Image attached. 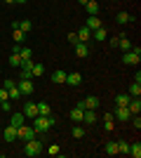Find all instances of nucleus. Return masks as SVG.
Instances as JSON below:
<instances>
[{
    "label": "nucleus",
    "instance_id": "obj_30",
    "mask_svg": "<svg viewBox=\"0 0 141 158\" xmlns=\"http://www.w3.org/2000/svg\"><path fill=\"white\" fill-rule=\"evenodd\" d=\"M19 54H21V59H31V57H33V50H31V47H19Z\"/></svg>",
    "mask_w": 141,
    "mask_h": 158
},
{
    "label": "nucleus",
    "instance_id": "obj_21",
    "mask_svg": "<svg viewBox=\"0 0 141 158\" xmlns=\"http://www.w3.org/2000/svg\"><path fill=\"white\" fill-rule=\"evenodd\" d=\"M104 151H106L108 156H115V153H118V142H106Z\"/></svg>",
    "mask_w": 141,
    "mask_h": 158
},
{
    "label": "nucleus",
    "instance_id": "obj_13",
    "mask_svg": "<svg viewBox=\"0 0 141 158\" xmlns=\"http://www.w3.org/2000/svg\"><path fill=\"white\" fill-rule=\"evenodd\" d=\"M99 120V116H96V111H92V109H87L85 111V116H82V123H87V125H94Z\"/></svg>",
    "mask_w": 141,
    "mask_h": 158
},
{
    "label": "nucleus",
    "instance_id": "obj_42",
    "mask_svg": "<svg viewBox=\"0 0 141 158\" xmlns=\"http://www.w3.org/2000/svg\"><path fill=\"white\" fill-rule=\"evenodd\" d=\"M78 2H80V5H82V7H85V5H87V0H78Z\"/></svg>",
    "mask_w": 141,
    "mask_h": 158
},
{
    "label": "nucleus",
    "instance_id": "obj_12",
    "mask_svg": "<svg viewBox=\"0 0 141 158\" xmlns=\"http://www.w3.org/2000/svg\"><path fill=\"white\" fill-rule=\"evenodd\" d=\"M82 106H85V111H87V109L96 111V109H99V97H87V99H82Z\"/></svg>",
    "mask_w": 141,
    "mask_h": 158
},
{
    "label": "nucleus",
    "instance_id": "obj_17",
    "mask_svg": "<svg viewBox=\"0 0 141 158\" xmlns=\"http://www.w3.org/2000/svg\"><path fill=\"white\" fill-rule=\"evenodd\" d=\"M52 113V106L47 102H38V116H49Z\"/></svg>",
    "mask_w": 141,
    "mask_h": 158
},
{
    "label": "nucleus",
    "instance_id": "obj_44",
    "mask_svg": "<svg viewBox=\"0 0 141 158\" xmlns=\"http://www.w3.org/2000/svg\"><path fill=\"white\" fill-rule=\"evenodd\" d=\"M17 2H21V5H24V2H28V0H17Z\"/></svg>",
    "mask_w": 141,
    "mask_h": 158
},
{
    "label": "nucleus",
    "instance_id": "obj_27",
    "mask_svg": "<svg viewBox=\"0 0 141 158\" xmlns=\"http://www.w3.org/2000/svg\"><path fill=\"white\" fill-rule=\"evenodd\" d=\"M10 66H14V69H17V66H21V54H17V52L10 54Z\"/></svg>",
    "mask_w": 141,
    "mask_h": 158
},
{
    "label": "nucleus",
    "instance_id": "obj_18",
    "mask_svg": "<svg viewBox=\"0 0 141 158\" xmlns=\"http://www.w3.org/2000/svg\"><path fill=\"white\" fill-rule=\"evenodd\" d=\"M75 33H78V38H80V43H87V40L92 38V31H89L87 26H82L80 31H75Z\"/></svg>",
    "mask_w": 141,
    "mask_h": 158
},
{
    "label": "nucleus",
    "instance_id": "obj_26",
    "mask_svg": "<svg viewBox=\"0 0 141 158\" xmlns=\"http://www.w3.org/2000/svg\"><path fill=\"white\" fill-rule=\"evenodd\" d=\"M17 28H19L21 33H28V31H31V28H33V24H31V21H28V19H24V21H19V26H17Z\"/></svg>",
    "mask_w": 141,
    "mask_h": 158
},
{
    "label": "nucleus",
    "instance_id": "obj_15",
    "mask_svg": "<svg viewBox=\"0 0 141 158\" xmlns=\"http://www.w3.org/2000/svg\"><path fill=\"white\" fill-rule=\"evenodd\" d=\"M75 54H78V57H89L87 43H75Z\"/></svg>",
    "mask_w": 141,
    "mask_h": 158
},
{
    "label": "nucleus",
    "instance_id": "obj_6",
    "mask_svg": "<svg viewBox=\"0 0 141 158\" xmlns=\"http://www.w3.org/2000/svg\"><path fill=\"white\" fill-rule=\"evenodd\" d=\"M113 118H118L120 123H125V120H129V118H132V113H129V109H127V106H118V109L113 111Z\"/></svg>",
    "mask_w": 141,
    "mask_h": 158
},
{
    "label": "nucleus",
    "instance_id": "obj_40",
    "mask_svg": "<svg viewBox=\"0 0 141 158\" xmlns=\"http://www.w3.org/2000/svg\"><path fill=\"white\" fill-rule=\"evenodd\" d=\"M14 85H17V83H14V80H10V78H7V80H5V85H2V87H5V90H10V87H14Z\"/></svg>",
    "mask_w": 141,
    "mask_h": 158
},
{
    "label": "nucleus",
    "instance_id": "obj_35",
    "mask_svg": "<svg viewBox=\"0 0 141 158\" xmlns=\"http://www.w3.org/2000/svg\"><path fill=\"white\" fill-rule=\"evenodd\" d=\"M42 71H45V66H42V64H33V71H31V76H42Z\"/></svg>",
    "mask_w": 141,
    "mask_h": 158
},
{
    "label": "nucleus",
    "instance_id": "obj_22",
    "mask_svg": "<svg viewBox=\"0 0 141 158\" xmlns=\"http://www.w3.org/2000/svg\"><path fill=\"white\" fill-rule=\"evenodd\" d=\"M129 94H118V97H115V106H127L129 104Z\"/></svg>",
    "mask_w": 141,
    "mask_h": 158
},
{
    "label": "nucleus",
    "instance_id": "obj_37",
    "mask_svg": "<svg viewBox=\"0 0 141 158\" xmlns=\"http://www.w3.org/2000/svg\"><path fill=\"white\" fill-rule=\"evenodd\" d=\"M104 127H106V132H113L115 130V123H113V120H104Z\"/></svg>",
    "mask_w": 141,
    "mask_h": 158
},
{
    "label": "nucleus",
    "instance_id": "obj_38",
    "mask_svg": "<svg viewBox=\"0 0 141 158\" xmlns=\"http://www.w3.org/2000/svg\"><path fill=\"white\" fill-rule=\"evenodd\" d=\"M68 43H80V38H78V33H68Z\"/></svg>",
    "mask_w": 141,
    "mask_h": 158
},
{
    "label": "nucleus",
    "instance_id": "obj_19",
    "mask_svg": "<svg viewBox=\"0 0 141 158\" xmlns=\"http://www.w3.org/2000/svg\"><path fill=\"white\" fill-rule=\"evenodd\" d=\"M85 10H87V14H99V2L96 0H87Z\"/></svg>",
    "mask_w": 141,
    "mask_h": 158
},
{
    "label": "nucleus",
    "instance_id": "obj_43",
    "mask_svg": "<svg viewBox=\"0 0 141 158\" xmlns=\"http://www.w3.org/2000/svg\"><path fill=\"white\" fill-rule=\"evenodd\" d=\"M12 2H17V0H5V5H12Z\"/></svg>",
    "mask_w": 141,
    "mask_h": 158
},
{
    "label": "nucleus",
    "instance_id": "obj_9",
    "mask_svg": "<svg viewBox=\"0 0 141 158\" xmlns=\"http://www.w3.org/2000/svg\"><path fill=\"white\" fill-rule=\"evenodd\" d=\"M66 83H68L71 87H78V85L82 83V76H80L78 71H75V73H66Z\"/></svg>",
    "mask_w": 141,
    "mask_h": 158
},
{
    "label": "nucleus",
    "instance_id": "obj_11",
    "mask_svg": "<svg viewBox=\"0 0 141 158\" xmlns=\"http://www.w3.org/2000/svg\"><path fill=\"white\" fill-rule=\"evenodd\" d=\"M92 38L96 40V43H104V40L108 38V31L104 26H99V28H94V31H92Z\"/></svg>",
    "mask_w": 141,
    "mask_h": 158
},
{
    "label": "nucleus",
    "instance_id": "obj_39",
    "mask_svg": "<svg viewBox=\"0 0 141 158\" xmlns=\"http://www.w3.org/2000/svg\"><path fill=\"white\" fill-rule=\"evenodd\" d=\"M5 99H10V94H7L5 87H0V102H5Z\"/></svg>",
    "mask_w": 141,
    "mask_h": 158
},
{
    "label": "nucleus",
    "instance_id": "obj_5",
    "mask_svg": "<svg viewBox=\"0 0 141 158\" xmlns=\"http://www.w3.org/2000/svg\"><path fill=\"white\" fill-rule=\"evenodd\" d=\"M17 87H19L21 94H33L35 92V85H33V80H31V78H21L19 83H17Z\"/></svg>",
    "mask_w": 141,
    "mask_h": 158
},
{
    "label": "nucleus",
    "instance_id": "obj_16",
    "mask_svg": "<svg viewBox=\"0 0 141 158\" xmlns=\"http://www.w3.org/2000/svg\"><path fill=\"white\" fill-rule=\"evenodd\" d=\"M14 139H17V127H14V125H7L5 127V142L10 144V142H14Z\"/></svg>",
    "mask_w": 141,
    "mask_h": 158
},
{
    "label": "nucleus",
    "instance_id": "obj_41",
    "mask_svg": "<svg viewBox=\"0 0 141 158\" xmlns=\"http://www.w3.org/2000/svg\"><path fill=\"white\" fill-rule=\"evenodd\" d=\"M118 43H120V35H115V38H111V47H118Z\"/></svg>",
    "mask_w": 141,
    "mask_h": 158
},
{
    "label": "nucleus",
    "instance_id": "obj_33",
    "mask_svg": "<svg viewBox=\"0 0 141 158\" xmlns=\"http://www.w3.org/2000/svg\"><path fill=\"white\" fill-rule=\"evenodd\" d=\"M71 132H73V137H75V139H82V137H85V130H82L80 125H75Z\"/></svg>",
    "mask_w": 141,
    "mask_h": 158
},
{
    "label": "nucleus",
    "instance_id": "obj_8",
    "mask_svg": "<svg viewBox=\"0 0 141 158\" xmlns=\"http://www.w3.org/2000/svg\"><path fill=\"white\" fill-rule=\"evenodd\" d=\"M82 116H85V109H80V106H75V109L68 111V118L73 120V123H82Z\"/></svg>",
    "mask_w": 141,
    "mask_h": 158
},
{
    "label": "nucleus",
    "instance_id": "obj_36",
    "mask_svg": "<svg viewBox=\"0 0 141 158\" xmlns=\"http://www.w3.org/2000/svg\"><path fill=\"white\" fill-rule=\"evenodd\" d=\"M0 109H2L5 113H10V111H12V102H10V99H5V102H0Z\"/></svg>",
    "mask_w": 141,
    "mask_h": 158
},
{
    "label": "nucleus",
    "instance_id": "obj_34",
    "mask_svg": "<svg viewBox=\"0 0 141 158\" xmlns=\"http://www.w3.org/2000/svg\"><path fill=\"white\" fill-rule=\"evenodd\" d=\"M59 151H61L59 144H49L47 146V153H49V156H59Z\"/></svg>",
    "mask_w": 141,
    "mask_h": 158
},
{
    "label": "nucleus",
    "instance_id": "obj_25",
    "mask_svg": "<svg viewBox=\"0 0 141 158\" xmlns=\"http://www.w3.org/2000/svg\"><path fill=\"white\" fill-rule=\"evenodd\" d=\"M141 94V83H132L129 85V97H139Z\"/></svg>",
    "mask_w": 141,
    "mask_h": 158
},
{
    "label": "nucleus",
    "instance_id": "obj_7",
    "mask_svg": "<svg viewBox=\"0 0 141 158\" xmlns=\"http://www.w3.org/2000/svg\"><path fill=\"white\" fill-rule=\"evenodd\" d=\"M24 116H26V118H35V116H38V104H35V102H26V104H24Z\"/></svg>",
    "mask_w": 141,
    "mask_h": 158
},
{
    "label": "nucleus",
    "instance_id": "obj_20",
    "mask_svg": "<svg viewBox=\"0 0 141 158\" xmlns=\"http://www.w3.org/2000/svg\"><path fill=\"white\" fill-rule=\"evenodd\" d=\"M24 118H26V116H24V111H21V113H12V120H10V125L19 127L21 123H24Z\"/></svg>",
    "mask_w": 141,
    "mask_h": 158
},
{
    "label": "nucleus",
    "instance_id": "obj_14",
    "mask_svg": "<svg viewBox=\"0 0 141 158\" xmlns=\"http://www.w3.org/2000/svg\"><path fill=\"white\" fill-rule=\"evenodd\" d=\"M49 80H52V83H57V85H61V83H66V71H54L52 76H49Z\"/></svg>",
    "mask_w": 141,
    "mask_h": 158
},
{
    "label": "nucleus",
    "instance_id": "obj_4",
    "mask_svg": "<svg viewBox=\"0 0 141 158\" xmlns=\"http://www.w3.org/2000/svg\"><path fill=\"white\" fill-rule=\"evenodd\" d=\"M38 137V132L33 130V125H24L21 123L19 127H17V139H21V142H28V139Z\"/></svg>",
    "mask_w": 141,
    "mask_h": 158
},
{
    "label": "nucleus",
    "instance_id": "obj_24",
    "mask_svg": "<svg viewBox=\"0 0 141 158\" xmlns=\"http://www.w3.org/2000/svg\"><path fill=\"white\" fill-rule=\"evenodd\" d=\"M118 47H120L122 52H127V50H132V43H129L125 35H120V43H118Z\"/></svg>",
    "mask_w": 141,
    "mask_h": 158
},
{
    "label": "nucleus",
    "instance_id": "obj_45",
    "mask_svg": "<svg viewBox=\"0 0 141 158\" xmlns=\"http://www.w3.org/2000/svg\"><path fill=\"white\" fill-rule=\"evenodd\" d=\"M0 2H2V0H0Z\"/></svg>",
    "mask_w": 141,
    "mask_h": 158
},
{
    "label": "nucleus",
    "instance_id": "obj_23",
    "mask_svg": "<svg viewBox=\"0 0 141 158\" xmlns=\"http://www.w3.org/2000/svg\"><path fill=\"white\" fill-rule=\"evenodd\" d=\"M115 21H118V24H127V21H132V14H127V12H118Z\"/></svg>",
    "mask_w": 141,
    "mask_h": 158
},
{
    "label": "nucleus",
    "instance_id": "obj_10",
    "mask_svg": "<svg viewBox=\"0 0 141 158\" xmlns=\"http://www.w3.org/2000/svg\"><path fill=\"white\" fill-rule=\"evenodd\" d=\"M85 26H87L89 31H94V28H99V26H104V24H101V19H99V14H89V17H87V24H85Z\"/></svg>",
    "mask_w": 141,
    "mask_h": 158
},
{
    "label": "nucleus",
    "instance_id": "obj_29",
    "mask_svg": "<svg viewBox=\"0 0 141 158\" xmlns=\"http://www.w3.org/2000/svg\"><path fill=\"white\" fill-rule=\"evenodd\" d=\"M7 94H10V99H21V97H24V94L19 92V87H17V85L10 87V90H7Z\"/></svg>",
    "mask_w": 141,
    "mask_h": 158
},
{
    "label": "nucleus",
    "instance_id": "obj_1",
    "mask_svg": "<svg viewBox=\"0 0 141 158\" xmlns=\"http://www.w3.org/2000/svg\"><path fill=\"white\" fill-rule=\"evenodd\" d=\"M57 125V116H35L33 118V130L35 132H47V130H52V127Z\"/></svg>",
    "mask_w": 141,
    "mask_h": 158
},
{
    "label": "nucleus",
    "instance_id": "obj_3",
    "mask_svg": "<svg viewBox=\"0 0 141 158\" xmlns=\"http://www.w3.org/2000/svg\"><path fill=\"white\" fill-rule=\"evenodd\" d=\"M141 59V50L139 47H132V50H127V52L122 54V64H127V66H136Z\"/></svg>",
    "mask_w": 141,
    "mask_h": 158
},
{
    "label": "nucleus",
    "instance_id": "obj_31",
    "mask_svg": "<svg viewBox=\"0 0 141 158\" xmlns=\"http://www.w3.org/2000/svg\"><path fill=\"white\" fill-rule=\"evenodd\" d=\"M12 38H14V43H19V45H21V43H24V35H26V33H21L19 31V28H12Z\"/></svg>",
    "mask_w": 141,
    "mask_h": 158
},
{
    "label": "nucleus",
    "instance_id": "obj_28",
    "mask_svg": "<svg viewBox=\"0 0 141 158\" xmlns=\"http://www.w3.org/2000/svg\"><path fill=\"white\" fill-rule=\"evenodd\" d=\"M129 156H134V158L141 156V144L139 142H136V144H129Z\"/></svg>",
    "mask_w": 141,
    "mask_h": 158
},
{
    "label": "nucleus",
    "instance_id": "obj_32",
    "mask_svg": "<svg viewBox=\"0 0 141 158\" xmlns=\"http://www.w3.org/2000/svg\"><path fill=\"white\" fill-rule=\"evenodd\" d=\"M118 153H129V144L125 142V139H120V142H118Z\"/></svg>",
    "mask_w": 141,
    "mask_h": 158
},
{
    "label": "nucleus",
    "instance_id": "obj_2",
    "mask_svg": "<svg viewBox=\"0 0 141 158\" xmlns=\"http://www.w3.org/2000/svg\"><path fill=\"white\" fill-rule=\"evenodd\" d=\"M40 151H42V139L33 137V139H28V142H24V156H28V158H35Z\"/></svg>",
    "mask_w": 141,
    "mask_h": 158
}]
</instances>
